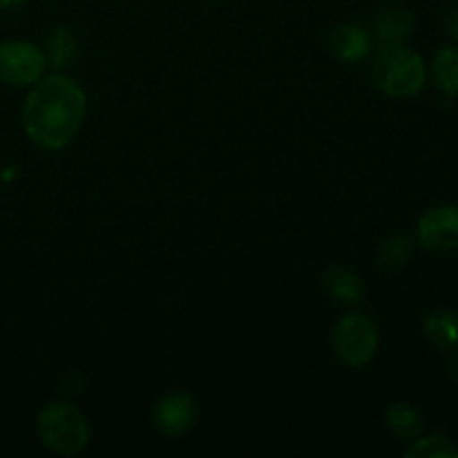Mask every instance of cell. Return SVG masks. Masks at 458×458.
Instances as JSON below:
<instances>
[{
	"label": "cell",
	"instance_id": "cell-1",
	"mask_svg": "<svg viewBox=\"0 0 458 458\" xmlns=\"http://www.w3.org/2000/svg\"><path fill=\"white\" fill-rule=\"evenodd\" d=\"M88 98L81 85L52 74L36 81L22 106V128L31 143L45 150H61L79 134Z\"/></svg>",
	"mask_w": 458,
	"mask_h": 458
},
{
	"label": "cell",
	"instance_id": "cell-2",
	"mask_svg": "<svg viewBox=\"0 0 458 458\" xmlns=\"http://www.w3.org/2000/svg\"><path fill=\"white\" fill-rule=\"evenodd\" d=\"M371 79L387 97L410 98L425 88L428 67L419 54L403 43H387L376 52Z\"/></svg>",
	"mask_w": 458,
	"mask_h": 458
},
{
	"label": "cell",
	"instance_id": "cell-3",
	"mask_svg": "<svg viewBox=\"0 0 458 458\" xmlns=\"http://www.w3.org/2000/svg\"><path fill=\"white\" fill-rule=\"evenodd\" d=\"M38 438L47 450L56 454H79L89 441V428L85 416L70 403H52L36 420Z\"/></svg>",
	"mask_w": 458,
	"mask_h": 458
},
{
	"label": "cell",
	"instance_id": "cell-4",
	"mask_svg": "<svg viewBox=\"0 0 458 458\" xmlns=\"http://www.w3.org/2000/svg\"><path fill=\"white\" fill-rule=\"evenodd\" d=\"M334 352L352 369L369 365L378 349V329L365 313H349L334 327Z\"/></svg>",
	"mask_w": 458,
	"mask_h": 458
},
{
	"label": "cell",
	"instance_id": "cell-5",
	"mask_svg": "<svg viewBox=\"0 0 458 458\" xmlns=\"http://www.w3.org/2000/svg\"><path fill=\"white\" fill-rule=\"evenodd\" d=\"M47 56L40 47L27 40L0 43V83L9 88H27L40 81Z\"/></svg>",
	"mask_w": 458,
	"mask_h": 458
},
{
	"label": "cell",
	"instance_id": "cell-6",
	"mask_svg": "<svg viewBox=\"0 0 458 458\" xmlns=\"http://www.w3.org/2000/svg\"><path fill=\"white\" fill-rule=\"evenodd\" d=\"M419 244L434 253H450L458 249V206H437L419 222Z\"/></svg>",
	"mask_w": 458,
	"mask_h": 458
},
{
	"label": "cell",
	"instance_id": "cell-7",
	"mask_svg": "<svg viewBox=\"0 0 458 458\" xmlns=\"http://www.w3.org/2000/svg\"><path fill=\"white\" fill-rule=\"evenodd\" d=\"M195 401L183 392H173L157 403L152 411V420L159 432L165 437H182L195 425Z\"/></svg>",
	"mask_w": 458,
	"mask_h": 458
},
{
	"label": "cell",
	"instance_id": "cell-8",
	"mask_svg": "<svg viewBox=\"0 0 458 458\" xmlns=\"http://www.w3.org/2000/svg\"><path fill=\"white\" fill-rule=\"evenodd\" d=\"M329 47L343 63L362 61L371 52V34L360 25H340L331 31Z\"/></svg>",
	"mask_w": 458,
	"mask_h": 458
},
{
	"label": "cell",
	"instance_id": "cell-9",
	"mask_svg": "<svg viewBox=\"0 0 458 458\" xmlns=\"http://www.w3.org/2000/svg\"><path fill=\"white\" fill-rule=\"evenodd\" d=\"M416 18L405 9H385L374 18V31L383 45L403 43L414 31Z\"/></svg>",
	"mask_w": 458,
	"mask_h": 458
},
{
	"label": "cell",
	"instance_id": "cell-10",
	"mask_svg": "<svg viewBox=\"0 0 458 458\" xmlns=\"http://www.w3.org/2000/svg\"><path fill=\"white\" fill-rule=\"evenodd\" d=\"M325 289L331 298L343 304H358L365 298V286L360 277L347 268H331L325 276Z\"/></svg>",
	"mask_w": 458,
	"mask_h": 458
},
{
	"label": "cell",
	"instance_id": "cell-11",
	"mask_svg": "<svg viewBox=\"0 0 458 458\" xmlns=\"http://www.w3.org/2000/svg\"><path fill=\"white\" fill-rule=\"evenodd\" d=\"M434 85L447 97H458V47L438 49L432 61Z\"/></svg>",
	"mask_w": 458,
	"mask_h": 458
},
{
	"label": "cell",
	"instance_id": "cell-12",
	"mask_svg": "<svg viewBox=\"0 0 458 458\" xmlns=\"http://www.w3.org/2000/svg\"><path fill=\"white\" fill-rule=\"evenodd\" d=\"M429 340L441 349L458 347V313L454 311H437L425 322Z\"/></svg>",
	"mask_w": 458,
	"mask_h": 458
},
{
	"label": "cell",
	"instance_id": "cell-13",
	"mask_svg": "<svg viewBox=\"0 0 458 458\" xmlns=\"http://www.w3.org/2000/svg\"><path fill=\"white\" fill-rule=\"evenodd\" d=\"M387 428L392 434L403 441H411L419 437L420 432V416L414 407L405 405V403H396L387 410Z\"/></svg>",
	"mask_w": 458,
	"mask_h": 458
},
{
	"label": "cell",
	"instance_id": "cell-14",
	"mask_svg": "<svg viewBox=\"0 0 458 458\" xmlns=\"http://www.w3.org/2000/svg\"><path fill=\"white\" fill-rule=\"evenodd\" d=\"M407 458H458V450L454 443L443 437H428L416 441L410 450L405 452Z\"/></svg>",
	"mask_w": 458,
	"mask_h": 458
},
{
	"label": "cell",
	"instance_id": "cell-15",
	"mask_svg": "<svg viewBox=\"0 0 458 458\" xmlns=\"http://www.w3.org/2000/svg\"><path fill=\"white\" fill-rule=\"evenodd\" d=\"M49 47V61L56 67H63L67 61H72L74 56V38L67 30H56L52 34V38L47 40Z\"/></svg>",
	"mask_w": 458,
	"mask_h": 458
},
{
	"label": "cell",
	"instance_id": "cell-16",
	"mask_svg": "<svg viewBox=\"0 0 458 458\" xmlns=\"http://www.w3.org/2000/svg\"><path fill=\"white\" fill-rule=\"evenodd\" d=\"M411 253V240L405 235L392 237L389 242H385L383 249H380V262L385 267H401L407 262Z\"/></svg>",
	"mask_w": 458,
	"mask_h": 458
},
{
	"label": "cell",
	"instance_id": "cell-17",
	"mask_svg": "<svg viewBox=\"0 0 458 458\" xmlns=\"http://www.w3.org/2000/svg\"><path fill=\"white\" fill-rule=\"evenodd\" d=\"M447 30H450V34L458 40V9L454 13H452L450 21H447Z\"/></svg>",
	"mask_w": 458,
	"mask_h": 458
},
{
	"label": "cell",
	"instance_id": "cell-18",
	"mask_svg": "<svg viewBox=\"0 0 458 458\" xmlns=\"http://www.w3.org/2000/svg\"><path fill=\"white\" fill-rule=\"evenodd\" d=\"M25 0H0V9H12V7H18V4H22Z\"/></svg>",
	"mask_w": 458,
	"mask_h": 458
}]
</instances>
